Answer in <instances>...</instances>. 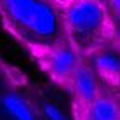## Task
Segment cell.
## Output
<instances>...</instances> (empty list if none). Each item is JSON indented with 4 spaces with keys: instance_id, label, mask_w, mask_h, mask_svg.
<instances>
[{
    "instance_id": "1",
    "label": "cell",
    "mask_w": 120,
    "mask_h": 120,
    "mask_svg": "<svg viewBox=\"0 0 120 120\" xmlns=\"http://www.w3.org/2000/svg\"><path fill=\"white\" fill-rule=\"evenodd\" d=\"M0 16L30 47L66 40L61 11L51 0H0Z\"/></svg>"
},
{
    "instance_id": "2",
    "label": "cell",
    "mask_w": 120,
    "mask_h": 120,
    "mask_svg": "<svg viewBox=\"0 0 120 120\" xmlns=\"http://www.w3.org/2000/svg\"><path fill=\"white\" fill-rule=\"evenodd\" d=\"M66 40L84 57L94 47L115 38V18L101 0H75L61 9Z\"/></svg>"
},
{
    "instance_id": "3",
    "label": "cell",
    "mask_w": 120,
    "mask_h": 120,
    "mask_svg": "<svg viewBox=\"0 0 120 120\" xmlns=\"http://www.w3.org/2000/svg\"><path fill=\"white\" fill-rule=\"evenodd\" d=\"M30 49L38 59L40 66L61 85H68L73 71L84 61V57L78 54L77 49L68 40H63V42H57L52 45L30 47Z\"/></svg>"
},
{
    "instance_id": "4",
    "label": "cell",
    "mask_w": 120,
    "mask_h": 120,
    "mask_svg": "<svg viewBox=\"0 0 120 120\" xmlns=\"http://www.w3.org/2000/svg\"><path fill=\"white\" fill-rule=\"evenodd\" d=\"M84 57L99 80L120 87V42L117 38L94 47Z\"/></svg>"
},
{
    "instance_id": "5",
    "label": "cell",
    "mask_w": 120,
    "mask_h": 120,
    "mask_svg": "<svg viewBox=\"0 0 120 120\" xmlns=\"http://www.w3.org/2000/svg\"><path fill=\"white\" fill-rule=\"evenodd\" d=\"M68 87L73 90V94H75V98L78 99L80 105L89 103L98 94H101L99 92V82H98L96 73L92 71V68L85 61H82L77 66V70L73 71V75L68 82Z\"/></svg>"
},
{
    "instance_id": "6",
    "label": "cell",
    "mask_w": 120,
    "mask_h": 120,
    "mask_svg": "<svg viewBox=\"0 0 120 120\" xmlns=\"http://www.w3.org/2000/svg\"><path fill=\"white\" fill-rule=\"evenodd\" d=\"M80 120H120V105L113 98L98 94L89 103L80 105Z\"/></svg>"
},
{
    "instance_id": "7",
    "label": "cell",
    "mask_w": 120,
    "mask_h": 120,
    "mask_svg": "<svg viewBox=\"0 0 120 120\" xmlns=\"http://www.w3.org/2000/svg\"><path fill=\"white\" fill-rule=\"evenodd\" d=\"M4 106L9 110V113L16 120H37L33 115V110L28 106V103L16 94H7L4 98Z\"/></svg>"
},
{
    "instance_id": "8",
    "label": "cell",
    "mask_w": 120,
    "mask_h": 120,
    "mask_svg": "<svg viewBox=\"0 0 120 120\" xmlns=\"http://www.w3.org/2000/svg\"><path fill=\"white\" fill-rule=\"evenodd\" d=\"M44 111H45V117L49 120H66V117L61 113V110L54 105H45L44 106Z\"/></svg>"
},
{
    "instance_id": "9",
    "label": "cell",
    "mask_w": 120,
    "mask_h": 120,
    "mask_svg": "<svg viewBox=\"0 0 120 120\" xmlns=\"http://www.w3.org/2000/svg\"><path fill=\"white\" fill-rule=\"evenodd\" d=\"M111 11H113L115 18H120V0H108Z\"/></svg>"
},
{
    "instance_id": "10",
    "label": "cell",
    "mask_w": 120,
    "mask_h": 120,
    "mask_svg": "<svg viewBox=\"0 0 120 120\" xmlns=\"http://www.w3.org/2000/svg\"><path fill=\"white\" fill-rule=\"evenodd\" d=\"M52 4H54V5H57L59 7V11L63 9V7H66L68 5V4H71V2H75V0H51Z\"/></svg>"
},
{
    "instance_id": "11",
    "label": "cell",
    "mask_w": 120,
    "mask_h": 120,
    "mask_svg": "<svg viewBox=\"0 0 120 120\" xmlns=\"http://www.w3.org/2000/svg\"><path fill=\"white\" fill-rule=\"evenodd\" d=\"M115 38L120 42V18H115Z\"/></svg>"
}]
</instances>
